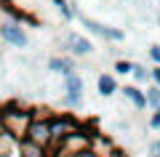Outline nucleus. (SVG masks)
<instances>
[{
	"label": "nucleus",
	"instance_id": "obj_1",
	"mask_svg": "<svg viewBox=\"0 0 160 157\" xmlns=\"http://www.w3.org/2000/svg\"><path fill=\"white\" fill-rule=\"evenodd\" d=\"M29 123H32V109L29 107H22L19 101H11V104L0 107V128H3L6 136H11L16 144L27 136Z\"/></svg>",
	"mask_w": 160,
	"mask_h": 157
},
{
	"label": "nucleus",
	"instance_id": "obj_2",
	"mask_svg": "<svg viewBox=\"0 0 160 157\" xmlns=\"http://www.w3.org/2000/svg\"><path fill=\"white\" fill-rule=\"evenodd\" d=\"M48 125H51V146H48V155H51L62 141H67L69 136H75V133L83 130V123H80L75 115H69V112L53 115V117L48 120Z\"/></svg>",
	"mask_w": 160,
	"mask_h": 157
},
{
	"label": "nucleus",
	"instance_id": "obj_3",
	"mask_svg": "<svg viewBox=\"0 0 160 157\" xmlns=\"http://www.w3.org/2000/svg\"><path fill=\"white\" fill-rule=\"evenodd\" d=\"M0 37L6 40L8 45H13V48H27L29 45V37L24 32V27L19 22H13V19H6L0 24Z\"/></svg>",
	"mask_w": 160,
	"mask_h": 157
},
{
	"label": "nucleus",
	"instance_id": "obj_4",
	"mask_svg": "<svg viewBox=\"0 0 160 157\" xmlns=\"http://www.w3.org/2000/svg\"><path fill=\"white\" fill-rule=\"evenodd\" d=\"M64 107H69V109L83 107V77L78 72L64 80Z\"/></svg>",
	"mask_w": 160,
	"mask_h": 157
},
{
	"label": "nucleus",
	"instance_id": "obj_5",
	"mask_svg": "<svg viewBox=\"0 0 160 157\" xmlns=\"http://www.w3.org/2000/svg\"><path fill=\"white\" fill-rule=\"evenodd\" d=\"M78 19L83 22V27H86L88 32L99 35L102 40H115V43H120V40L126 37V32H123V29H118V27H107V24L93 22V19H88V16H78Z\"/></svg>",
	"mask_w": 160,
	"mask_h": 157
},
{
	"label": "nucleus",
	"instance_id": "obj_6",
	"mask_svg": "<svg viewBox=\"0 0 160 157\" xmlns=\"http://www.w3.org/2000/svg\"><path fill=\"white\" fill-rule=\"evenodd\" d=\"M24 139H29L32 144H38V146H51V125H48V120H38V117H32V123H29V128H27V136Z\"/></svg>",
	"mask_w": 160,
	"mask_h": 157
},
{
	"label": "nucleus",
	"instance_id": "obj_7",
	"mask_svg": "<svg viewBox=\"0 0 160 157\" xmlns=\"http://www.w3.org/2000/svg\"><path fill=\"white\" fill-rule=\"evenodd\" d=\"M67 48L72 56H88L93 51V43L86 37V35H80V32H69L67 35Z\"/></svg>",
	"mask_w": 160,
	"mask_h": 157
},
{
	"label": "nucleus",
	"instance_id": "obj_8",
	"mask_svg": "<svg viewBox=\"0 0 160 157\" xmlns=\"http://www.w3.org/2000/svg\"><path fill=\"white\" fill-rule=\"evenodd\" d=\"M48 69H51V72H56V75H62L64 80L72 77V75L78 72L72 56H51V59H48Z\"/></svg>",
	"mask_w": 160,
	"mask_h": 157
},
{
	"label": "nucleus",
	"instance_id": "obj_9",
	"mask_svg": "<svg viewBox=\"0 0 160 157\" xmlns=\"http://www.w3.org/2000/svg\"><path fill=\"white\" fill-rule=\"evenodd\" d=\"M96 88H99V93L104 96V99H109V96H115L120 91V85H118V80H115V75H109V72H102L96 77Z\"/></svg>",
	"mask_w": 160,
	"mask_h": 157
},
{
	"label": "nucleus",
	"instance_id": "obj_10",
	"mask_svg": "<svg viewBox=\"0 0 160 157\" xmlns=\"http://www.w3.org/2000/svg\"><path fill=\"white\" fill-rule=\"evenodd\" d=\"M120 91H123L126 99L136 107V112L147 109V93H144V88H139V85H126V88H120Z\"/></svg>",
	"mask_w": 160,
	"mask_h": 157
},
{
	"label": "nucleus",
	"instance_id": "obj_11",
	"mask_svg": "<svg viewBox=\"0 0 160 157\" xmlns=\"http://www.w3.org/2000/svg\"><path fill=\"white\" fill-rule=\"evenodd\" d=\"M16 152H19V157H51L46 146L32 144L29 139H22V141H19V144H16Z\"/></svg>",
	"mask_w": 160,
	"mask_h": 157
},
{
	"label": "nucleus",
	"instance_id": "obj_12",
	"mask_svg": "<svg viewBox=\"0 0 160 157\" xmlns=\"http://www.w3.org/2000/svg\"><path fill=\"white\" fill-rule=\"evenodd\" d=\"M144 93H147V107L152 109V112H160V88L158 85H149Z\"/></svg>",
	"mask_w": 160,
	"mask_h": 157
},
{
	"label": "nucleus",
	"instance_id": "obj_13",
	"mask_svg": "<svg viewBox=\"0 0 160 157\" xmlns=\"http://www.w3.org/2000/svg\"><path fill=\"white\" fill-rule=\"evenodd\" d=\"M51 3L56 6V11L64 16V22H72V19L78 16V13H75V8H69V3H67V0H51Z\"/></svg>",
	"mask_w": 160,
	"mask_h": 157
},
{
	"label": "nucleus",
	"instance_id": "obj_14",
	"mask_svg": "<svg viewBox=\"0 0 160 157\" xmlns=\"http://www.w3.org/2000/svg\"><path fill=\"white\" fill-rule=\"evenodd\" d=\"M133 80H136V85L142 88L144 83H149V80H152V77H149V69L142 67V64H136V67H133Z\"/></svg>",
	"mask_w": 160,
	"mask_h": 157
},
{
	"label": "nucleus",
	"instance_id": "obj_15",
	"mask_svg": "<svg viewBox=\"0 0 160 157\" xmlns=\"http://www.w3.org/2000/svg\"><path fill=\"white\" fill-rule=\"evenodd\" d=\"M13 144H16V141H13L11 136L0 133V157H11V149H13Z\"/></svg>",
	"mask_w": 160,
	"mask_h": 157
},
{
	"label": "nucleus",
	"instance_id": "obj_16",
	"mask_svg": "<svg viewBox=\"0 0 160 157\" xmlns=\"http://www.w3.org/2000/svg\"><path fill=\"white\" fill-rule=\"evenodd\" d=\"M133 61H126V59H118L115 61V75H133Z\"/></svg>",
	"mask_w": 160,
	"mask_h": 157
},
{
	"label": "nucleus",
	"instance_id": "obj_17",
	"mask_svg": "<svg viewBox=\"0 0 160 157\" xmlns=\"http://www.w3.org/2000/svg\"><path fill=\"white\" fill-rule=\"evenodd\" d=\"M149 59L155 61V67H160V45H149Z\"/></svg>",
	"mask_w": 160,
	"mask_h": 157
},
{
	"label": "nucleus",
	"instance_id": "obj_18",
	"mask_svg": "<svg viewBox=\"0 0 160 157\" xmlns=\"http://www.w3.org/2000/svg\"><path fill=\"white\" fill-rule=\"evenodd\" d=\"M149 77H152V83L160 88V67H152V69H149Z\"/></svg>",
	"mask_w": 160,
	"mask_h": 157
},
{
	"label": "nucleus",
	"instance_id": "obj_19",
	"mask_svg": "<svg viewBox=\"0 0 160 157\" xmlns=\"http://www.w3.org/2000/svg\"><path fill=\"white\" fill-rule=\"evenodd\" d=\"M149 157H160V139L149 144Z\"/></svg>",
	"mask_w": 160,
	"mask_h": 157
},
{
	"label": "nucleus",
	"instance_id": "obj_20",
	"mask_svg": "<svg viewBox=\"0 0 160 157\" xmlns=\"http://www.w3.org/2000/svg\"><path fill=\"white\" fill-rule=\"evenodd\" d=\"M149 128H155V130L160 128V112H152V117H149Z\"/></svg>",
	"mask_w": 160,
	"mask_h": 157
},
{
	"label": "nucleus",
	"instance_id": "obj_21",
	"mask_svg": "<svg viewBox=\"0 0 160 157\" xmlns=\"http://www.w3.org/2000/svg\"><path fill=\"white\" fill-rule=\"evenodd\" d=\"M75 157H102V155H99V152H93L91 146H88V149H83L80 155H75Z\"/></svg>",
	"mask_w": 160,
	"mask_h": 157
},
{
	"label": "nucleus",
	"instance_id": "obj_22",
	"mask_svg": "<svg viewBox=\"0 0 160 157\" xmlns=\"http://www.w3.org/2000/svg\"><path fill=\"white\" fill-rule=\"evenodd\" d=\"M158 27H160V8H158Z\"/></svg>",
	"mask_w": 160,
	"mask_h": 157
}]
</instances>
